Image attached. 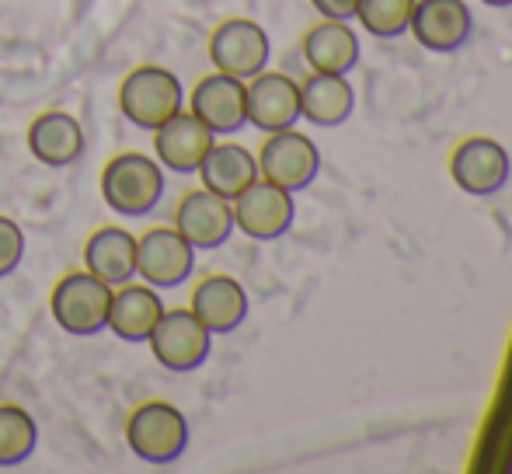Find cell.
Returning <instances> with one entry per match:
<instances>
[{
    "label": "cell",
    "mask_w": 512,
    "mask_h": 474,
    "mask_svg": "<svg viewBox=\"0 0 512 474\" xmlns=\"http://www.w3.org/2000/svg\"><path fill=\"white\" fill-rule=\"evenodd\" d=\"M164 168L157 164V157L140 154V150H126L115 154L112 161L102 168V199L108 210H115L119 217H147L157 210V203L164 199Z\"/></svg>",
    "instance_id": "1"
},
{
    "label": "cell",
    "mask_w": 512,
    "mask_h": 474,
    "mask_svg": "<svg viewBox=\"0 0 512 474\" xmlns=\"http://www.w3.org/2000/svg\"><path fill=\"white\" fill-rule=\"evenodd\" d=\"M185 109V91L182 81L171 74L168 67L157 63H143V67L129 70L119 84V112L133 122L136 129L154 133L161 122Z\"/></svg>",
    "instance_id": "2"
},
{
    "label": "cell",
    "mask_w": 512,
    "mask_h": 474,
    "mask_svg": "<svg viewBox=\"0 0 512 474\" xmlns=\"http://www.w3.org/2000/svg\"><path fill=\"white\" fill-rule=\"evenodd\" d=\"M126 443L143 464H175L189 447V419L171 401H143L126 419Z\"/></svg>",
    "instance_id": "3"
},
{
    "label": "cell",
    "mask_w": 512,
    "mask_h": 474,
    "mask_svg": "<svg viewBox=\"0 0 512 474\" xmlns=\"http://www.w3.org/2000/svg\"><path fill=\"white\" fill-rule=\"evenodd\" d=\"M108 304H112V286L91 276L88 269L67 272L53 286L49 297V314L67 335L88 339V335L108 332Z\"/></svg>",
    "instance_id": "4"
},
{
    "label": "cell",
    "mask_w": 512,
    "mask_h": 474,
    "mask_svg": "<svg viewBox=\"0 0 512 474\" xmlns=\"http://www.w3.org/2000/svg\"><path fill=\"white\" fill-rule=\"evenodd\" d=\"M272 42L258 21L251 18H227L209 35V63L213 70L237 81H251L269 67Z\"/></svg>",
    "instance_id": "5"
},
{
    "label": "cell",
    "mask_w": 512,
    "mask_h": 474,
    "mask_svg": "<svg viewBox=\"0 0 512 474\" xmlns=\"http://www.w3.org/2000/svg\"><path fill=\"white\" fill-rule=\"evenodd\" d=\"M258 175L265 182L279 185L286 192H304L314 185L317 171H321V150L300 129H283V133H269V140L258 150Z\"/></svg>",
    "instance_id": "6"
},
{
    "label": "cell",
    "mask_w": 512,
    "mask_h": 474,
    "mask_svg": "<svg viewBox=\"0 0 512 474\" xmlns=\"http://www.w3.org/2000/svg\"><path fill=\"white\" fill-rule=\"evenodd\" d=\"M147 346L164 370L192 373L209 359L213 335L206 332V325L189 311V307H175V311L161 314V321H157L154 332H150Z\"/></svg>",
    "instance_id": "7"
},
{
    "label": "cell",
    "mask_w": 512,
    "mask_h": 474,
    "mask_svg": "<svg viewBox=\"0 0 512 474\" xmlns=\"http://www.w3.org/2000/svg\"><path fill=\"white\" fill-rule=\"evenodd\" d=\"M234 206V231H241L251 241H279L283 234H290L293 220H297V203L293 192L279 189V185L251 182L237 199H230Z\"/></svg>",
    "instance_id": "8"
},
{
    "label": "cell",
    "mask_w": 512,
    "mask_h": 474,
    "mask_svg": "<svg viewBox=\"0 0 512 474\" xmlns=\"http://www.w3.org/2000/svg\"><path fill=\"white\" fill-rule=\"evenodd\" d=\"M196 269V248L175 227H150L136 237V276L154 290H175L189 283Z\"/></svg>",
    "instance_id": "9"
},
{
    "label": "cell",
    "mask_w": 512,
    "mask_h": 474,
    "mask_svg": "<svg viewBox=\"0 0 512 474\" xmlns=\"http://www.w3.org/2000/svg\"><path fill=\"white\" fill-rule=\"evenodd\" d=\"M512 175L509 150L492 136H467L450 157V178L467 196H495L506 189Z\"/></svg>",
    "instance_id": "10"
},
{
    "label": "cell",
    "mask_w": 512,
    "mask_h": 474,
    "mask_svg": "<svg viewBox=\"0 0 512 474\" xmlns=\"http://www.w3.org/2000/svg\"><path fill=\"white\" fill-rule=\"evenodd\" d=\"M189 112L213 136H234L248 126V81H237L220 70L196 84Z\"/></svg>",
    "instance_id": "11"
},
{
    "label": "cell",
    "mask_w": 512,
    "mask_h": 474,
    "mask_svg": "<svg viewBox=\"0 0 512 474\" xmlns=\"http://www.w3.org/2000/svg\"><path fill=\"white\" fill-rule=\"evenodd\" d=\"M408 32L429 53H457L471 42L474 14L464 0H415Z\"/></svg>",
    "instance_id": "12"
},
{
    "label": "cell",
    "mask_w": 512,
    "mask_h": 474,
    "mask_svg": "<svg viewBox=\"0 0 512 474\" xmlns=\"http://www.w3.org/2000/svg\"><path fill=\"white\" fill-rule=\"evenodd\" d=\"M175 231L196 251H213L234 234V206L209 189L185 192L175 206Z\"/></svg>",
    "instance_id": "13"
},
{
    "label": "cell",
    "mask_w": 512,
    "mask_h": 474,
    "mask_svg": "<svg viewBox=\"0 0 512 474\" xmlns=\"http://www.w3.org/2000/svg\"><path fill=\"white\" fill-rule=\"evenodd\" d=\"M300 122V84L290 74L262 70L248 81V126L262 133L297 129Z\"/></svg>",
    "instance_id": "14"
},
{
    "label": "cell",
    "mask_w": 512,
    "mask_h": 474,
    "mask_svg": "<svg viewBox=\"0 0 512 474\" xmlns=\"http://www.w3.org/2000/svg\"><path fill=\"white\" fill-rule=\"evenodd\" d=\"M213 143H216V136L185 109L154 129L157 164H161L164 171H175V175H196Z\"/></svg>",
    "instance_id": "15"
},
{
    "label": "cell",
    "mask_w": 512,
    "mask_h": 474,
    "mask_svg": "<svg viewBox=\"0 0 512 474\" xmlns=\"http://www.w3.org/2000/svg\"><path fill=\"white\" fill-rule=\"evenodd\" d=\"M164 311H168V307H164L161 293H157L154 286L122 283L112 290V304H108V332L122 342L143 346Z\"/></svg>",
    "instance_id": "16"
},
{
    "label": "cell",
    "mask_w": 512,
    "mask_h": 474,
    "mask_svg": "<svg viewBox=\"0 0 512 474\" xmlns=\"http://www.w3.org/2000/svg\"><path fill=\"white\" fill-rule=\"evenodd\" d=\"M189 311L203 321L209 335H230L248 318V293L234 276L213 272V276L199 279V286L192 290Z\"/></svg>",
    "instance_id": "17"
},
{
    "label": "cell",
    "mask_w": 512,
    "mask_h": 474,
    "mask_svg": "<svg viewBox=\"0 0 512 474\" xmlns=\"http://www.w3.org/2000/svg\"><path fill=\"white\" fill-rule=\"evenodd\" d=\"M28 150L46 168H70L84 154V126L70 112H42L28 126Z\"/></svg>",
    "instance_id": "18"
},
{
    "label": "cell",
    "mask_w": 512,
    "mask_h": 474,
    "mask_svg": "<svg viewBox=\"0 0 512 474\" xmlns=\"http://www.w3.org/2000/svg\"><path fill=\"white\" fill-rule=\"evenodd\" d=\"M359 35L349 21H331L321 18V25H314L304 35V60L314 74H342L349 77L359 63Z\"/></svg>",
    "instance_id": "19"
},
{
    "label": "cell",
    "mask_w": 512,
    "mask_h": 474,
    "mask_svg": "<svg viewBox=\"0 0 512 474\" xmlns=\"http://www.w3.org/2000/svg\"><path fill=\"white\" fill-rule=\"evenodd\" d=\"M356 112V91L342 74H310L300 84V119L310 126L335 129Z\"/></svg>",
    "instance_id": "20"
},
{
    "label": "cell",
    "mask_w": 512,
    "mask_h": 474,
    "mask_svg": "<svg viewBox=\"0 0 512 474\" xmlns=\"http://www.w3.org/2000/svg\"><path fill=\"white\" fill-rule=\"evenodd\" d=\"M203 178V189L223 199H237L251 182H258V157L241 143H213L196 171Z\"/></svg>",
    "instance_id": "21"
},
{
    "label": "cell",
    "mask_w": 512,
    "mask_h": 474,
    "mask_svg": "<svg viewBox=\"0 0 512 474\" xmlns=\"http://www.w3.org/2000/svg\"><path fill=\"white\" fill-rule=\"evenodd\" d=\"M84 269L98 276L102 283L115 286L136 279V234L122 227H102L84 244Z\"/></svg>",
    "instance_id": "22"
},
{
    "label": "cell",
    "mask_w": 512,
    "mask_h": 474,
    "mask_svg": "<svg viewBox=\"0 0 512 474\" xmlns=\"http://www.w3.org/2000/svg\"><path fill=\"white\" fill-rule=\"evenodd\" d=\"M39 426L21 405H0V468H18L35 454Z\"/></svg>",
    "instance_id": "23"
},
{
    "label": "cell",
    "mask_w": 512,
    "mask_h": 474,
    "mask_svg": "<svg viewBox=\"0 0 512 474\" xmlns=\"http://www.w3.org/2000/svg\"><path fill=\"white\" fill-rule=\"evenodd\" d=\"M415 0H359L356 21L373 39H401L411 25Z\"/></svg>",
    "instance_id": "24"
},
{
    "label": "cell",
    "mask_w": 512,
    "mask_h": 474,
    "mask_svg": "<svg viewBox=\"0 0 512 474\" xmlns=\"http://www.w3.org/2000/svg\"><path fill=\"white\" fill-rule=\"evenodd\" d=\"M25 258V231L11 217L0 213V279L11 276Z\"/></svg>",
    "instance_id": "25"
},
{
    "label": "cell",
    "mask_w": 512,
    "mask_h": 474,
    "mask_svg": "<svg viewBox=\"0 0 512 474\" xmlns=\"http://www.w3.org/2000/svg\"><path fill=\"white\" fill-rule=\"evenodd\" d=\"M314 11L321 18H331V21H356V7L359 0H310Z\"/></svg>",
    "instance_id": "26"
},
{
    "label": "cell",
    "mask_w": 512,
    "mask_h": 474,
    "mask_svg": "<svg viewBox=\"0 0 512 474\" xmlns=\"http://www.w3.org/2000/svg\"><path fill=\"white\" fill-rule=\"evenodd\" d=\"M485 7H495V11H506V7H512V0H481Z\"/></svg>",
    "instance_id": "27"
}]
</instances>
